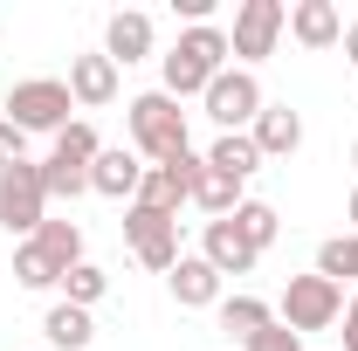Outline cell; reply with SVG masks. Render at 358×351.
Wrapping results in <instances>:
<instances>
[{
	"mask_svg": "<svg viewBox=\"0 0 358 351\" xmlns=\"http://www.w3.org/2000/svg\"><path fill=\"white\" fill-rule=\"evenodd\" d=\"M69 110H76V96H69V83H55V76H28V83L7 89V117L21 131H62Z\"/></svg>",
	"mask_w": 358,
	"mask_h": 351,
	"instance_id": "obj_4",
	"label": "cell"
},
{
	"mask_svg": "<svg viewBox=\"0 0 358 351\" xmlns=\"http://www.w3.org/2000/svg\"><path fill=\"white\" fill-rule=\"evenodd\" d=\"M248 138H255L262 159H289V152L303 145V117H296L289 103H262V117L248 124Z\"/></svg>",
	"mask_w": 358,
	"mask_h": 351,
	"instance_id": "obj_15",
	"label": "cell"
},
{
	"mask_svg": "<svg viewBox=\"0 0 358 351\" xmlns=\"http://www.w3.org/2000/svg\"><path fill=\"white\" fill-rule=\"evenodd\" d=\"M103 289H110V275H103L96 262H76L69 275H62V303H76V310L103 303Z\"/></svg>",
	"mask_w": 358,
	"mask_h": 351,
	"instance_id": "obj_25",
	"label": "cell"
},
{
	"mask_svg": "<svg viewBox=\"0 0 358 351\" xmlns=\"http://www.w3.org/2000/svg\"><path fill=\"white\" fill-rule=\"evenodd\" d=\"M227 220H234V234H241V241H248L255 255H262L268 241L282 234V220H275V207H268V200H241V207H234Z\"/></svg>",
	"mask_w": 358,
	"mask_h": 351,
	"instance_id": "obj_22",
	"label": "cell"
},
{
	"mask_svg": "<svg viewBox=\"0 0 358 351\" xmlns=\"http://www.w3.org/2000/svg\"><path fill=\"white\" fill-rule=\"evenodd\" d=\"M166 62V96H207V83L227 69V28H179V42L159 55Z\"/></svg>",
	"mask_w": 358,
	"mask_h": 351,
	"instance_id": "obj_2",
	"label": "cell"
},
{
	"mask_svg": "<svg viewBox=\"0 0 358 351\" xmlns=\"http://www.w3.org/2000/svg\"><path fill=\"white\" fill-rule=\"evenodd\" d=\"M117 62L96 48V55H76L69 62V96H76V110H103V103H117Z\"/></svg>",
	"mask_w": 358,
	"mask_h": 351,
	"instance_id": "obj_11",
	"label": "cell"
},
{
	"mask_svg": "<svg viewBox=\"0 0 358 351\" xmlns=\"http://www.w3.org/2000/svg\"><path fill=\"white\" fill-rule=\"evenodd\" d=\"M200 166H207V152H179V159H166V166H145L131 207H152V214H173V220H179V207L193 200V179H200Z\"/></svg>",
	"mask_w": 358,
	"mask_h": 351,
	"instance_id": "obj_8",
	"label": "cell"
},
{
	"mask_svg": "<svg viewBox=\"0 0 358 351\" xmlns=\"http://www.w3.org/2000/svg\"><path fill=\"white\" fill-rule=\"evenodd\" d=\"M317 275H324V282H338V289L358 282V234H331V241L317 248Z\"/></svg>",
	"mask_w": 358,
	"mask_h": 351,
	"instance_id": "obj_23",
	"label": "cell"
},
{
	"mask_svg": "<svg viewBox=\"0 0 358 351\" xmlns=\"http://www.w3.org/2000/svg\"><path fill=\"white\" fill-rule=\"evenodd\" d=\"M352 166H358V145H352Z\"/></svg>",
	"mask_w": 358,
	"mask_h": 351,
	"instance_id": "obj_32",
	"label": "cell"
},
{
	"mask_svg": "<svg viewBox=\"0 0 358 351\" xmlns=\"http://www.w3.org/2000/svg\"><path fill=\"white\" fill-rule=\"evenodd\" d=\"M166 289H173V303H179V310H207V303H221V275H214V262H207V255H179L173 275H166Z\"/></svg>",
	"mask_w": 358,
	"mask_h": 351,
	"instance_id": "obj_12",
	"label": "cell"
},
{
	"mask_svg": "<svg viewBox=\"0 0 358 351\" xmlns=\"http://www.w3.org/2000/svg\"><path fill=\"white\" fill-rule=\"evenodd\" d=\"M35 248L69 275V268L83 262V227H76V220H42V227H35Z\"/></svg>",
	"mask_w": 358,
	"mask_h": 351,
	"instance_id": "obj_21",
	"label": "cell"
},
{
	"mask_svg": "<svg viewBox=\"0 0 358 351\" xmlns=\"http://www.w3.org/2000/svg\"><path fill=\"white\" fill-rule=\"evenodd\" d=\"M241 351H303V338H296L289 324H268V331H255V338H248Z\"/></svg>",
	"mask_w": 358,
	"mask_h": 351,
	"instance_id": "obj_27",
	"label": "cell"
},
{
	"mask_svg": "<svg viewBox=\"0 0 358 351\" xmlns=\"http://www.w3.org/2000/svg\"><path fill=\"white\" fill-rule=\"evenodd\" d=\"M200 255L214 262V275H248V268L262 262V255L234 234V220H207V227H200Z\"/></svg>",
	"mask_w": 358,
	"mask_h": 351,
	"instance_id": "obj_13",
	"label": "cell"
},
{
	"mask_svg": "<svg viewBox=\"0 0 358 351\" xmlns=\"http://www.w3.org/2000/svg\"><path fill=\"white\" fill-rule=\"evenodd\" d=\"M14 282H21V289H62V268L48 262L35 241H21V248H14Z\"/></svg>",
	"mask_w": 358,
	"mask_h": 351,
	"instance_id": "obj_24",
	"label": "cell"
},
{
	"mask_svg": "<svg viewBox=\"0 0 358 351\" xmlns=\"http://www.w3.org/2000/svg\"><path fill=\"white\" fill-rule=\"evenodd\" d=\"M48 220V186H42V159H21V166H7L0 173V227L7 234H28L35 241V227Z\"/></svg>",
	"mask_w": 358,
	"mask_h": 351,
	"instance_id": "obj_3",
	"label": "cell"
},
{
	"mask_svg": "<svg viewBox=\"0 0 358 351\" xmlns=\"http://www.w3.org/2000/svg\"><path fill=\"white\" fill-rule=\"evenodd\" d=\"M103 55H110L117 69L145 62V55H152V14H138V7L110 14V28H103Z\"/></svg>",
	"mask_w": 358,
	"mask_h": 351,
	"instance_id": "obj_14",
	"label": "cell"
},
{
	"mask_svg": "<svg viewBox=\"0 0 358 351\" xmlns=\"http://www.w3.org/2000/svg\"><path fill=\"white\" fill-rule=\"evenodd\" d=\"M42 338H48V351H90L96 324H90V310H76V303H48Z\"/></svg>",
	"mask_w": 358,
	"mask_h": 351,
	"instance_id": "obj_17",
	"label": "cell"
},
{
	"mask_svg": "<svg viewBox=\"0 0 358 351\" xmlns=\"http://www.w3.org/2000/svg\"><path fill=\"white\" fill-rule=\"evenodd\" d=\"M124 241H131V255L152 268V275H173V262H179V220L173 214L124 207Z\"/></svg>",
	"mask_w": 358,
	"mask_h": 351,
	"instance_id": "obj_9",
	"label": "cell"
},
{
	"mask_svg": "<svg viewBox=\"0 0 358 351\" xmlns=\"http://www.w3.org/2000/svg\"><path fill=\"white\" fill-rule=\"evenodd\" d=\"M193 207L207 220H227L234 207H241V179H227V173H214V166H200V179H193Z\"/></svg>",
	"mask_w": 358,
	"mask_h": 351,
	"instance_id": "obj_19",
	"label": "cell"
},
{
	"mask_svg": "<svg viewBox=\"0 0 358 351\" xmlns=\"http://www.w3.org/2000/svg\"><path fill=\"white\" fill-rule=\"evenodd\" d=\"M21 159H28V131H21L14 117H0V173H7V166H21Z\"/></svg>",
	"mask_w": 358,
	"mask_h": 351,
	"instance_id": "obj_28",
	"label": "cell"
},
{
	"mask_svg": "<svg viewBox=\"0 0 358 351\" xmlns=\"http://www.w3.org/2000/svg\"><path fill=\"white\" fill-rule=\"evenodd\" d=\"M221 331L227 338H241V345H248V338H255V331H268V324H275V310L262 303V296H221Z\"/></svg>",
	"mask_w": 358,
	"mask_h": 351,
	"instance_id": "obj_20",
	"label": "cell"
},
{
	"mask_svg": "<svg viewBox=\"0 0 358 351\" xmlns=\"http://www.w3.org/2000/svg\"><path fill=\"white\" fill-rule=\"evenodd\" d=\"M200 103H207V117H214L221 131H248V124L262 117L268 96H262V83H255V69H241V62H234V69H221V76L207 83Z\"/></svg>",
	"mask_w": 358,
	"mask_h": 351,
	"instance_id": "obj_5",
	"label": "cell"
},
{
	"mask_svg": "<svg viewBox=\"0 0 358 351\" xmlns=\"http://www.w3.org/2000/svg\"><path fill=\"white\" fill-rule=\"evenodd\" d=\"M345 62H352V69H358V21H352V28H345Z\"/></svg>",
	"mask_w": 358,
	"mask_h": 351,
	"instance_id": "obj_30",
	"label": "cell"
},
{
	"mask_svg": "<svg viewBox=\"0 0 358 351\" xmlns=\"http://www.w3.org/2000/svg\"><path fill=\"white\" fill-rule=\"evenodd\" d=\"M207 166L227 173V179H248L255 166H262V152H255V138H248V131H221L214 145H207Z\"/></svg>",
	"mask_w": 358,
	"mask_h": 351,
	"instance_id": "obj_18",
	"label": "cell"
},
{
	"mask_svg": "<svg viewBox=\"0 0 358 351\" xmlns=\"http://www.w3.org/2000/svg\"><path fill=\"white\" fill-rule=\"evenodd\" d=\"M289 35L303 48H338L345 42V14H338L331 0H296V7H289Z\"/></svg>",
	"mask_w": 358,
	"mask_h": 351,
	"instance_id": "obj_16",
	"label": "cell"
},
{
	"mask_svg": "<svg viewBox=\"0 0 358 351\" xmlns=\"http://www.w3.org/2000/svg\"><path fill=\"white\" fill-rule=\"evenodd\" d=\"M345 351H358V289H352V303H345Z\"/></svg>",
	"mask_w": 358,
	"mask_h": 351,
	"instance_id": "obj_29",
	"label": "cell"
},
{
	"mask_svg": "<svg viewBox=\"0 0 358 351\" xmlns=\"http://www.w3.org/2000/svg\"><path fill=\"white\" fill-rule=\"evenodd\" d=\"M138 179H145V159H138L131 145H103L96 152V166H90V193H103V200H138Z\"/></svg>",
	"mask_w": 358,
	"mask_h": 351,
	"instance_id": "obj_10",
	"label": "cell"
},
{
	"mask_svg": "<svg viewBox=\"0 0 358 351\" xmlns=\"http://www.w3.org/2000/svg\"><path fill=\"white\" fill-rule=\"evenodd\" d=\"M345 214H352V234H358V186H352V207H345Z\"/></svg>",
	"mask_w": 358,
	"mask_h": 351,
	"instance_id": "obj_31",
	"label": "cell"
},
{
	"mask_svg": "<svg viewBox=\"0 0 358 351\" xmlns=\"http://www.w3.org/2000/svg\"><path fill=\"white\" fill-rule=\"evenodd\" d=\"M96 152H103V145H96V131H90L83 117H69V124L55 131V152H48V159H69V166H96Z\"/></svg>",
	"mask_w": 358,
	"mask_h": 351,
	"instance_id": "obj_26",
	"label": "cell"
},
{
	"mask_svg": "<svg viewBox=\"0 0 358 351\" xmlns=\"http://www.w3.org/2000/svg\"><path fill=\"white\" fill-rule=\"evenodd\" d=\"M124 131H131V152L152 159V166L193 152V145H186V110H179V96H166V89H145V96L124 103Z\"/></svg>",
	"mask_w": 358,
	"mask_h": 351,
	"instance_id": "obj_1",
	"label": "cell"
},
{
	"mask_svg": "<svg viewBox=\"0 0 358 351\" xmlns=\"http://www.w3.org/2000/svg\"><path fill=\"white\" fill-rule=\"evenodd\" d=\"M345 317V289L338 282H324V275H289V289H282V324L303 338V331H331Z\"/></svg>",
	"mask_w": 358,
	"mask_h": 351,
	"instance_id": "obj_6",
	"label": "cell"
},
{
	"mask_svg": "<svg viewBox=\"0 0 358 351\" xmlns=\"http://www.w3.org/2000/svg\"><path fill=\"white\" fill-rule=\"evenodd\" d=\"M282 28H289V7H282V0H241V7H234V35H227V55H241V69H248V62L275 55Z\"/></svg>",
	"mask_w": 358,
	"mask_h": 351,
	"instance_id": "obj_7",
	"label": "cell"
}]
</instances>
